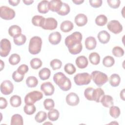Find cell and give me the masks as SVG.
<instances>
[{
    "mask_svg": "<svg viewBox=\"0 0 125 125\" xmlns=\"http://www.w3.org/2000/svg\"><path fill=\"white\" fill-rule=\"evenodd\" d=\"M8 33L11 37L14 38L21 33V29L17 25H13L9 28Z\"/></svg>",
    "mask_w": 125,
    "mask_h": 125,
    "instance_id": "24",
    "label": "cell"
},
{
    "mask_svg": "<svg viewBox=\"0 0 125 125\" xmlns=\"http://www.w3.org/2000/svg\"><path fill=\"white\" fill-rule=\"evenodd\" d=\"M7 101L5 98L3 97L0 98V108L4 109L7 106Z\"/></svg>",
    "mask_w": 125,
    "mask_h": 125,
    "instance_id": "52",
    "label": "cell"
},
{
    "mask_svg": "<svg viewBox=\"0 0 125 125\" xmlns=\"http://www.w3.org/2000/svg\"><path fill=\"white\" fill-rule=\"evenodd\" d=\"M74 27L73 23L70 21H64L62 22L60 25L61 30L63 32H69L71 31Z\"/></svg>",
    "mask_w": 125,
    "mask_h": 125,
    "instance_id": "23",
    "label": "cell"
},
{
    "mask_svg": "<svg viewBox=\"0 0 125 125\" xmlns=\"http://www.w3.org/2000/svg\"><path fill=\"white\" fill-rule=\"evenodd\" d=\"M43 105L46 110H50L54 108L55 103L52 99H46L43 102Z\"/></svg>",
    "mask_w": 125,
    "mask_h": 125,
    "instance_id": "46",
    "label": "cell"
},
{
    "mask_svg": "<svg viewBox=\"0 0 125 125\" xmlns=\"http://www.w3.org/2000/svg\"><path fill=\"white\" fill-rule=\"evenodd\" d=\"M61 34L59 32H52L48 37V41L49 42L53 45H57L59 44L61 41Z\"/></svg>",
    "mask_w": 125,
    "mask_h": 125,
    "instance_id": "14",
    "label": "cell"
},
{
    "mask_svg": "<svg viewBox=\"0 0 125 125\" xmlns=\"http://www.w3.org/2000/svg\"><path fill=\"white\" fill-rule=\"evenodd\" d=\"M23 110L25 113L30 115L33 114L35 112L36 110V108L35 106L34 105V104H26L24 106Z\"/></svg>",
    "mask_w": 125,
    "mask_h": 125,
    "instance_id": "42",
    "label": "cell"
},
{
    "mask_svg": "<svg viewBox=\"0 0 125 125\" xmlns=\"http://www.w3.org/2000/svg\"><path fill=\"white\" fill-rule=\"evenodd\" d=\"M14 85L9 80H5L2 82L0 85V91L5 95L10 94L13 91Z\"/></svg>",
    "mask_w": 125,
    "mask_h": 125,
    "instance_id": "11",
    "label": "cell"
},
{
    "mask_svg": "<svg viewBox=\"0 0 125 125\" xmlns=\"http://www.w3.org/2000/svg\"><path fill=\"white\" fill-rule=\"evenodd\" d=\"M24 77V75L21 74L18 72V71H14L12 74V78L14 81L19 83L22 81Z\"/></svg>",
    "mask_w": 125,
    "mask_h": 125,
    "instance_id": "48",
    "label": "cell"
},
{
    "mask_svg": "<svg viewBox=\"0 0 125 125\" xmlns=\"http://www.w3.org/2000/svg\"><path fill=\"white\" fill-rule=\"evenodd\" d=\"M65 100L69 105L76 106L79 103L80 98L77 94L74 92H71L66 96Z\"/></svg>",
    "mask_w": 125,
    "mask_h": 125,
    "instance_id": "13",
    "label": "cell"
},
{
    "mask_svg": "<svg viewBox=\"0 0 125 125\" xmlns=\"http://www.w3.org/2000/svg\"><path fill=\"white\" fill-rule=\"evenodd\" d=\"M28 66L25 64H22L17 69V71L19 73L24 75L26 73H27L28 71Z\"/></svg>",
    "mask_w": 125,
    "mask_h": 125,
    "instance_id": "50",
    "label": "cell"
},
{
    "mask_svg": "<svg viewBox=\"0 0 125 125\" xmlns=\"http://www.w3.org/2000/svg\"><path fill=\"white\" fill-rule=\"evenodd\" d=\"M23 121L22 117L18 114L13 115L11 119V125H22Z\"/></svg>",
    "mask_w": 125,
    "mask_h": 125,
    "instance_id": "27",
    "label": "cell"
},
{
    "mask_svg": "<svg viewBox=\"0 0 125 125\" xmlns=\"http://www.w3.org/2000/svg\"><path fill=\"white\" fill-rule=\"evenodd\" d=\"M100 102L105 107H110L114 104L113 98L108 95H104L101 98Z\"/></svg>",
    "mask_w": 125,
    "mask_h": 125,
    "instance_id": "20",
    "label": "cell"
},
{
    "mask_svg": "<svg viewBox=\"0 0 125 125\" xmlns=\"http://www.w3.org/2000/svg\"><path fill=\"white\" fill-rule=\"evenodd\" d=\"M58 25L56 20L53 18H45L41 25V27L45 30H53L55 29Z\"/></svg>",
    "mask_w": 125,
    "mask_h": 125,
    "instance_id": "9",
    "label": "cell"
},
{
    "mask_svg": "<svg viewBox=\"0 0 125 125\" xmlns=\"http://www.w3.org/2000/svg\"><path fill=\"white\" fill-rule=\"evenodd\" d=\"M90 62L94 65H97L100 62V56L97 52H92L88 57Z\"/></svg>",
    "mask_w": 125,
    "mask_h": 125,
    "instance_id": "28",
    "label": "cell"
},
{
    "mask_svg": "<svg viewBox=\"0 0 125 125\" xmlns=\"http://www.w3.org/2000/svg\"><path fill=\"white\" fill-rule=\"evenodd\" d=\"M120 97L123 100H125V89H123L120 92Z\"/></svg>",
    "mask_w": 125,
    "mask_h": 125,
    "instance_id": "56",
    "label": "cell"
},
{
    "mask_svg": "<svg viewBox=\"0 0 125 125\" xmlns=\"http://www.w3.org/2000/svg\"><path fill=\"white\" fill-rule=\"evenodd\" d=\"M51 75V71L48 68L44 67L41 69L39 72V78L42 80H46L48 79Z\"/></svg>",
    "mask_w": 125,
    "mask_h": 125,
    "instance_id": "26",
    "label": "cell"
},
{
    "mask_svg": "<svg viewBox=\"0 0 125 125\" xmlns=\"http://www.w3.org/2000/svg\"><path fill=\"white\" fill-rule=\"evenodd\" d=\"M91 80V75L86 72L78 73L74 77V82L78 85H87L90 83Z\"/></svg>",
    "mask_w": 125,
    "mask_h": 125,
    "instance_id": "6",
    "label": "cell"
},
{
    "mask_svg": "<svg viewBox=\"0 0 125 125\" xmlns=\"http://www.w3.org/2000/svg\"><path fill=\"white\" fill-rule=\"evenodd\" d=\"M50 65L53 70H56L61 68L62 65V62L59 59H53L50 62Z\"/></svg>",
    "mask_w": 125,
    "mask_h": 125,
    "instance_id": "45",
    "label": "cell"
},
{
    "mask_svg": "<svg viewBox=\"0 0 125 125\" xmlns=\"http://www.w3.org/2000/svg\"><path fill=\"white\" fill-rule=\"evenodd\" d=\"M112 53L116 57H121L124 55V49L121 47L118 46H115L113 48Z\"/></svg>",
    "mask_w": 125,
    "mask_h": 125,
    "instance_id": "43",
    "label": "cell"
},
{
    "mask_svg": "<svg viewBox=\"0 0 125 125\" xmlns=\"http://www.w3.org/2000/svg\"><path fill=\"white\" fill-rule=\"evenodd\" d=\"M9 4L13 6H17L20 2V0H8Z\"/></svg>",
    "mask_w": 125,
    "mask_h": 125,
    "instance_id": "53",
    "label": "cell"
},
{
    "mask_svg": "<svg viewBox=\"0 0 125 125\" xmlns=\"http://www.w3.org/2000/svg\"><path fill=\"white\" fill-rule=\"evenodd\" d=\"M121 81V78L120 76L117 74H112L109 80V83L113 87L118 86Z\"/></svg>",
    "mask_w": 125,
    "mask_h": 125,
    "instance_id": "25",
    "label": "cell"
},
{
    "mask_svg": "<svg viewBox=\"0 0 125 125\" xmlns=\"http://www.w3.org/2000/svg\"><path fill=\"white\" fill-rule=\"evenodd\" d=\"M62 3L60 0H52L49 2V9L52 12H57L61 8Z\"/></svg>",
    "mask_w": 125,
    "mask_h": 125,
    "instance_id": "18",
    "label": "cell"
},
{
    "mask_svg": "<svg viewBox=\"0 0 125 125\" xmlns=\"http://www.w3.org/2000/svg\"><path fill=\"white\" fill-rule=\"evenodd\" d=\"M42 40L38 36H34L31 38L29 41L28 51L32 55L39 54L42 48Z\"/></svg>",
    "mask_w": 125,
    "mask_h": 125,
    "instance_id": "2",
    "label": "cell"
},
{
    "mask_svg": "<svg viewBox=\"0 0 125 125\" xmlns=\"http://www.w3.org/2000/svg\"><path fill=\"white\" fill-rule=\"evenodd\" d=\"M26 84L29 87H35L38 84V80L34 76H29L26 80Z\"/></svg>",
    "mask_w": 125,
    "mask_h": 125,
    "instance_id": "33",
    "label": "cell"
},
{
    "mask_svg": "<svg viewBox=\"0 0 125 125\" xmlns=\"http://www.w3.org/2000/svg\"><path fill=\"white\" fill-rule=\"evenodd\" d=\"M89 2L91 6L94 8H98L102 5L103 1L102 0H89Z\"/></svg>",
    "mask_w": 125,
    "mask_h": 125,
    "instance_id": "51",
    "label": "cell"
},
{
    "mask_svg": "<svg viewBox=\"0 0 125 125\" xmlns=\"http://www.w3.org/2000/svg\"><path fill=\"white\" fill-rule=\"evenodd\" d=\"M91 79L98 86L100 87L105 83L108 81L107 76L100 71H94L91 74Z\"/></svg>",
    "mask_w": 125,
    "mask_h": 125,
    "instance_id": "4",
    "label": "cell"
},
{
    "mask_svg": "<svg viewBox=\"0 0 125 125\" xmlns=\"http://www.w3.org/2000/svg\"><path fill=\"white\" fill-rule=\"evenodd\" d=\"M42 61L41 59L37 58L32 59L30 61V66L34 69H38L42 65Z\"/></svg>",
    "mask_w": 125,
    "mask_h": 125,
    "instance_id": "39",
    "label": "cell"
},
{
    "mask_svg": "<svg viewBox=\"0 0 125 125\" xmlns=\"http://www.w3.org/2000/svg\"><path fill=\"white\" fill-rule=\"evenodd\" d=\"M94 88L91 87H87L84 91V97L89 101H93V92Z\"/></svg>",
    "mask_w": 125,
    "mask_h": 125,
    "instance_id": "47",
    "label": "cell"
},
{
    "mask_svg": "<svg viewBox=\"0 0 125 125\" xmlns=\"http://www.w3.org/2000/svg\"><path fill=\"white\" fill-rule=\"evenodd\" d=\"M120 109L119 107L112 105L109 108V114L114 118H117L120 115Z\"/></svg>",
    "mask_w": 125,
    "mask_h": 125,
    "instance_id": "36",
    "label": "cell"
},
{
    "mask_svg": "<svg viewBox=\"0 0 125 125\" xmlns=\"http://www.w3.org/2000/svg\"><path fill=\"white\" fill-rule=\"evenodd\" d=\"M0 71H1L4 66V63L2 60H0Z\"/></svg>",
    "mask_w": 125,
    "mask_h": 125,
    "instance_id": "57",
    "label": "cell"
},
{
    "mask_svg": "<svg viewBox=\"0 0 125 125\" xmlns=\"http://www.w3.org/2000/svg\"><path fill=\"white\" fill-rule=\"evenodd\" d=\"M72 2H74L75 4L80 5L84 2L83 0H73Z\"/></svg>",
    "mask_w": 125,
    "mask_h": 125,
    "instance_id": "54",
    "label": "cell"
},
{
    "mask_svg": "<svg viewBox=\"0 0 125 125\" xmlns=\"http://www.w3.org/2000/svg\"><path fill=\"white\" fill-rule=\"evenodd\" d=\"M83 49V45L82 43H79L73 47L68 48L69 52L72 55H76L80 53Z\"/></svg>",
    "mask_w": 125,
    "mask_h": 125,
    "instance_id": "40",
    "label": "cell"
},
{
    "mask_svg": "<svg viewBox=\"0 0 125 125\" xmlns=\"http://www.w3.org/2000/svg\"><path fill=\"white\" fill-rule=\"evenodd\" d=\"M64 71L69 75H72L76 72V69L74 65L71 63H66L64 67Z\"/></svg>",
    "mask_w": 125,
    "mask_h": 125,
    "instance_id": "44",
    "label": "cell"
},
{
    "mask_svg": "<svg viewBox=\"0 0 125 125\" xmlns=\"http://www.w3.org/2000/svg\"><path fill=\"white\" fill-rule=\"evenodd\" d=\"M107 2L108 5L113 9L118 8L121 3V1L120 0H107Z\"/></svg>",
    "mask_w": 125,
    "mask_h": 125,
    "instance_id": "49",
    "label": "cell"
},
{
    "mask_svg": "<svg viewBox=\"0 0 125 125\" xmlns=\"http://www.w3.org/2000/svg\"><path fill=\"white\" fill-rule=\"evenodd\" d=\"M15 16V12L10 7L2 6L0 7V17L5 20H10Z\"/></svg>",
    "mask_w": 125,
    "mask_h": 125,
    "instance_id": "7",
    "label": "cell"
},
{
    "mask_svg": "<svg viewBox=\"0 0 125 125\" xmlns=\"http://www.w3.org/2000/svg\"><path fill=\"white\" fill-rule=\"evenodd\" d=\"M84 43L86 48L89 50H91L95 48L97 45V41L94 37L90 36L86 38Z\"/></svg>",
    "mask_w": 125,
    "mask_h": 125,
    "instance_id": "19",
    "label": "cell"
},
{
    "mask_svg": "<svg viewBox=\"0 0 125 125\" xmlns=\"http://www.w3.org/2000/svg\"><path fill=\"white\" fill-rule=\"evenodd\" d=\"M104 95V90L101 88H97L94 89L93 92V101H95L96 103L100 102V100L103 96Z\"/></svg>",
    "mask_w": 125,
    "mask_h": 125,
    "instance_id": "22",
    "label": "cell"
},
{
    "mask_svg": "<svg viewBox=\"0 0 125 125\" xmlns=\"http://www.w3.org/2000/svg\"><path fill=\"white\" fill-rule=\"evenodd\" d=\"M83 36L79 32H73L70 35L68 36L65 39V44L68 49L81 42Z\"/></svg>",
    "mask_w": 125,
    "mask_h": 125,
    "instance_id": "3",
    "label": "cell"
},
{
    "mask_svg": "<svg viewBox=\"0 0 125 125\" xmlns=\"http://www.w3.org/2000/svg\"><path fill=\"white\" fill-rule=\"evenodd\" d=\"M11 49V42L7 39H3L0 41V55L2 57H5L9 54Z\"/></svg>",
    "mask_w": 125,
    "mask_h": 125,
    "instance_id": "8",
    "label": "cell"
},
{
    "mask_svg": "<svg viewBox=\"0 0 125 125\" xmlns=\"http://www.w3.org/2000/svg\"><path fill=\"white\" fill-rule=\"evenodd\" d=\"M10 103L12 106L17 107L20 106L21 104V97L18 95H13L10 99Z\"/></svg>",
    "mask_w": 125,
    "mask_h": 125,
    "instance_id": "29",
    "label": "cell"
},
{
    "mask_svg": "<svg viewBox=\"0 0 125 125\" xmlns=\"http://www.w3.org/2000/svg\"><path fill=\"white\" fill-rule=\"evenodd\" d=\"M53 81L61 90L67 91L71 88V82L62 72H57L53 76Z\"/></svg>",
    "mask_w": 125,
    "mask_h": 125,
    "instance_id": "1",
    "label": "cell"
},
{
    "mask_svg": "<svg viewBox=\"0 0 125 125\" xmlns=\"http://www.w3.org/2000/svg\"><path fill=\"white\" fill-rule=\"evenodd\" d=\"M115 63V60L114 59L110 56H107L104 57L103 60V65L106 67H111L114 65Z\"/></svg>",
    "mask_w": 125,
    "mask_h": 125,
    "instance_id": "35",
    "label": "cell"
},
{
    "mask_svg": "<svg viewBox=\"0 0 125 125\" xmlns=\"http://www.w3.org/2000/svg\"><path fill=\"white\" fill-rule=\"evenodd\" d=\"M23 2L25 4V5H30L33 2H34V0H23Z\"/></svg>",
    "mask_w": 125,
    "mask_h": 125,
    "instance_id": "55",
    "label": "cell"
},
{
    "mask_svg": "<svg viewBox=\"0 0 125 125\" xmlns=\"http://www.w3.org/2000/svg\"><path fill=\"white\" fill-rule=\"evenodd\" d=\"M108 29L114 34H117L123 30V26L120 22L117 20H112L109 21L107 24Z\"/></svg>",
    "mask_w": 125,
    "mask_h": 125,
    "instance_id": "10",
    "label": "cell"
},
{
    "mask_svg": "<svg viewBox=\"0 0 125 125\" xmlns=\"http://www.w3.org/2000/svg\"><path fill=\"white\" fill-rule=\"evenodd\" d=\"M75 22L78 26L81 27L85 25L87 22V18L83 14H79L75 18Z\"/></svg>",
    "mask_w": 125,
    "mask_h": 125,
    "instance_id": "16",
    "label": "cell"
},
{
    "mask_svg": "<svg viewBox=\"0 0 125 125\" xmlns=\"http://www.w3.org/2000/svg\"><path fill=\"white\" fill-rule=\"evenodd\" d=\"M70 10L69 5L66 3L62 2V5L60 10L57 12V13L61 16H65L67 15Z\"/></svg>",
    "mask_w": 125,
    "mask_h": 125,
    "instance_id": "31",
    "label": "cell"
},
{
    "mask_svg": "<svg viewBox=\"0 0 125 125\" xmlns=\"http://www.w3.org/2000/svg\"><path fill=\"white\" fill-rule=\"evenodd\" d=\"M47 118V114L43 111H39L35 117V120L37 123H41L44 121Z\"/></svg>",
    "mask_w": 125,
    "mask_h": 125,
    "instance_id": "37",
    "label": "cell"
},
{
    "mask_svg": "<svg viewBox=\"0 0 125 125\" xmlns=\"http://www.w3.org/2000/svg\"><path fill=\"white\" fill-rule=\"evenodd\" d=\"M43 98V94L39 91H33L26 95L24 97L25 104H34L37 101L41 100Z\"/></svg>",
    "mask_w": 125,
    "mask_h": 125,
    "instance_id": "5",
    "label": "cell"
},
{
    "mask_svg": "<svg viewBox=\"0 0 125 125\" xmlns=\"http://www.w3.org/2000/svg\"><path fill=\"white\" fill-rule=\"evenodd\" d=\"M49 2L48 0H44L41 1L39 3L37 6V8L39 12L42 14H45L47 13L49 10Z\"/></svg>",
    "mask_w": 125,
    "mask_h": 125,
    "instance_id": "21",
    "label": "cell"
},
{
    "mask_svg": "<svg viewBox=\"0 0 125 125\" xmlns=\"http://www.w3.org/2000/svg\"><path fill=\"white\" fill-rule=\"evenodd\" d=\"M59 112L56 109H52L48 112L47 116L51 121H56L59 117Z\"/></svg>",
    "mask_w": 125,
    "mask_h": 125,
    "instance_id": "30",
    "label": "cell"
},
{
    "mask_svg": "<svg viewBox=\"0 0 125 125\" xmlns=\"http://www.w3.org/2000/svg\"><path fill=\"white\" fill-rule=\"evenodd\" d=\"M97 37L101 43L103 44H106L109 41L110 35L106 31L102 30L99 32Z\"/></svg>",
    "mask_w": 125,
    "mask_h": 125,
    "instance_id": "15",
    "label": "cell"
},
{
    "mask_svg": "<svg viewBox=\"0 0 125 125\" xmlns=\"http://www.w3.org/2000/svg\"><path fill=\"white\" fill-rule=\"evenodd\" d=\"M75 62L78 67L81 69L86 68L88 64V60L84 56L78 57L76 59Z\"/></svg>",
    "mask_w": 125,
    "mask_h": 125,
    "instance_id": "17",
    "label": "cell"
},
{
    "mask_svg": "<svg viewBox=\"0 0 125 125\" xmlns=\"http://www.w3.org/2000/svg\"><path fill=\"white\" fill-rule=\"evenodd\" d=\"M41 89L46 96L52 95L54 92L55 88L50 82L42 83L41 85Z\"/></svg>",
    "mask_w": 125,
    "mask_h": 125,
    "instance_id": "12",
    "label": "cell"
},
{
    "mask_svg": "<svg viewBox=\"0 0 125 125\" xmlns=\"http://www.w3.org/2000/svg\"><path fill=\"white\" fill-rule=\"evenodd\" d=\"M44 19V17L40 15L34 16L32 19V23L35 26L41 27Z\"/></svg>",
    "mask_w": 125,
    "mask_h": 125,
    "instance_id": "38",
    "label": "cell"
},
{
    "mask_svg": "<svg viewBox=\"0 0 125 125\" xmlns=\"http://www.w3.org/2000/svg\"><path fill=\"white\" fill-rule=\"evenodd\" d=\"M9 62L12 65L18 64L21 61V57L18 54H13L9 58Z\"/></svg>",
    "mask_w": 125,
    "mask_h": 125,
    "instance_id": "41",
    "label": "cell"
},
{
    "mask_svg": "<svg viewBox=\"0 0 125 125\" xmlns=\"http://www.w3.org/2000/svg\"><path fill=\"white\" fill-rule=\"evenodd\" d=\"M95 21L97 25L102 26L107 23V18L104 15H99L96 18Z\"/></svg>",
    "mask_w": 125,
    "mask_h": 125,
    "instance_id": "34",
    "label": "cell"
},
{
    "mask_svg": "<svg viewBox=\"0 0 125 125\" xmlns=\"http://www.w3.org/2000/svg\"><path fill=\"white\" fill-rule=\"evenodd\" d=\"M13 38V41L15 44L18 46L24 44L26 41V36L22 34H21Z\"/></svg>",
    "mask_w": 125,
    "mask_h": 125,
    "instance_id": "32",
    "label": "cell"
}]
</instances>
